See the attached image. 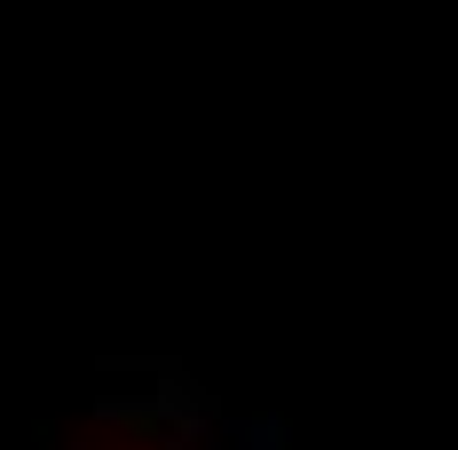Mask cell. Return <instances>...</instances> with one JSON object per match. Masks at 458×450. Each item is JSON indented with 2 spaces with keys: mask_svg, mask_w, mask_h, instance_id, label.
Instances as JSON below:
<instances>
[{
  "mask_svg": "<svg viewBox=\"0 0 458 450\" xmlns=\"http://www.w3.org/2000/svg\"><path fill=\"white\" fill-rule=\"evenodd\" d=\"M237 435V450H284V427L276 419H245V427H229Z\"/></svg>",
  "mask_w": 458,
  "mask_h": 450,
  "instance_id": "6da1fadb",
  "label": "cell"
}]
</instances>
